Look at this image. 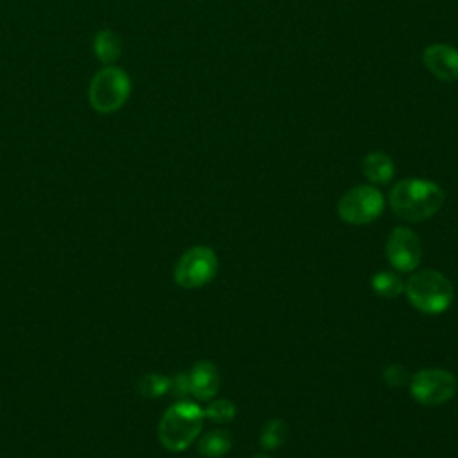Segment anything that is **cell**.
<instances>
[{
	"instance_id": "6da1fadb",
	"label": "cell",
	"mask_w": 458,
	"mask_h": 458,
	"mask_svg": "<svg viewBox=\"0 0 458 458\" xmlns=\"http://www.w3.org/2000/svg\"><path fill=\"white\" fill-rule=\"evenodd\" d=\"M444 190L428 179L410 177L394 184L388 195L392 211L408 222H422L433 216L444 204Z\"/></svg>"
},
{
	"instance_id": "7a4b0ae2",
	"label": "cell",
	"mask_w": 458,
	"mask_h": 458,
	"mask_svg": "<svg viewBox=\"0 0 458 458\" xmlns=\"http://www.w3.org/2000/svg\"><path fill=\"white\" fill-rule=\"evenodd\" d=\"M204 419V410L197 403L179 399L166 408L157 424V438L161 445L172 453L188 449L199 437Z\"/></svg>"
},
{
	"instance_id": "3957f363",
	"label": "cell",
	"mask_w": 458,
	"mask_h": 458,
	"mask_svg": "<svg viewBox=\"0 0 458 458\" xmlns=\"http://www.w3.org/2000/svg\"><path fill=\"white\" fill-rule=\"evenodd\" d=\"M404 290L411 306L429 315L445 311L453 302L454 292L451 281L442 272L431 268L413 274L404 284Z\"/></svg>"
},
{
	"instance_id": "277c9868",
	"label": "cell",
	"mask_w": 458,
	"mask_h": 458,
	"mask_svg": "<svg viewBox=\"0 0 458 458\" xmlns=\"http://www.w3.org/2000/svg\"><path fill=\"white\" fill-rule=\"evenodd\" d=\"M129 95L131 79L122 68L114 64L98 70L93 75L88 89L89 104L100 114H111L118 111L127 102Z\"/></svg>"
},
{
	"instance_id": "5b68a950",
	"label": "cell",
	"mask_w": 458,
	"mask_h": 458,
	"mask_svg": "<svg viewBox=\"0 0 458 458\" xmlns=\"http://www.w3.org/2000/svg\"><path fill=\"white\" fill-rule=\"evenodd\" d=\"M383 208L385 199L377 188L358 184L340 197L336 211L345 224L365 225L374 222L383 213Z\"/></svg>"
},
{
	"instance_id": "8992f818",
	"label": "cell",
	"mask_w": 458,
	"mask_h": 458,
	"mask_svg": "<svg viewBox=\"0 0 458 458\" xmlns=\"http://www.w3.org/2000/svg\"><path fill=\"white\" fill-rule=\"evenodd\" d=\"M218 272V258L213 249L195 245L182 252L174 267V281L182 288H200Z\"/></svg>"
},
{
	"instance_id": "52a82bcc",
	"label": "cell",
	"mask_w": 458,
	"mask_h": 458,
	"mask_svg": "<svg viewBox=\"0 0 458 458\" xmlns=\"http://www.w3.org/2000/svg\"><path fill=\"white\" fill-rule=\"evenodd\" d=\"M410 392L419 404L438 406L456 394V377L444 369H422L410 377Z\"/></svg>"
},
{
	"instance_id": "ba28073f",
	"label": "cell",
	"mask_w": 458,
	"mask_h": 458,
	"mask_svg": "<svg viewBox=\"0 0 458 458\" xmlns=\"http://www.w3.org/2000/svg\"><path fill=\"white\" fill-rule=\"evenodd\" d=\"M386 258L399 272H411L422 259V245L419 236L408 227H395L386 240Z\"/></svg>"
},
{
	"instance_id": "9c48e42d",
	"label": "cell",
	"mask_w": 458,
	"mask_h": 458,
	"mask_svg": "<svg viewBox=\"0 0 458 458\" xmlns=\"http://www.w3.org/2000/svg\"><path fill=\"white\" fill-rule=\"evenodd\" d=\"M422 63L438 81H458V48L445 43H433L424 48Z\"/></svg>"
},
{
	"instance_id": "30bf717a",
	"label": "cell",
	"mask_w": 458,
	"mask_h": 458,
	"mask_svg": "<svg viewBox=\"0 0 458 458\" xmlns=\"http://www.w3.org/2000/svg\"><path fill=\"white\" fill-rule=\"evenodd\" d=\"M190 379V394L200 401H208L215 397L220 390V372L215 363L208 360L197 361L188 372Z\"/></svg>"
},
{
	"instance_id": "8fae6325",
	"label": "cell",
	"mask_w": 458,
	"mask_h": 458,
	"mask_svg": "<svg viewBox=\"0 0 458 458\" xmlns=\"http://www.w3.org/2000/svg\"><path fill=\"white\" fill-rule=\"evenodd\" d=\"M361 172L372 184H386L395 174V165L388 154L374 150L363 157Z\"/></svg>"
},
{
	"instance_id": "7c38bea8",
	"label": "cell",
	"mask_w": 458,
	"mask_h": 458,
	"mask_svg": "<svg viewBox=\"0 0 458 458\" xmlns=\"http://www.w3.org/2000/svg\"><path fill=\"white\" fill-rule=\"evenodd\" d=\"M93 52L97 55V59L106 64L111 66L114 64L120 55H122V39L116 32L109 30V29H102L95 34L93 39Z\"/></svg>"
},
{
	"instance_id": "4fadbf2b",
	"label": "cell",
	"mask_w": 458,
	"mask_h": 458,
	"mask_svg": "<svg viewBox=\"0 0 458 458\" xmlns=\"http://www.w3.org/2000/svg\"><path fill=\"white\" fill-rule=\"evenodd\" d=\"M233 447V437L227 429H211L204 433L199 440V454L204 458H220L227 454Z\"/></svg>"
},
{
	"instance_id": "5bb4252c",
	"label": "cell",
	"mask_w": 458,
	"mask_h": 458,
	"mask_svg": "<svg viewBox=\"0 0 458 458\" xmlns=\"http://www.w3.org/2000/svg\"><path fill=\"white\" fill-rule=\"evenodd\" d=\"M288 437V426L281 419L268 420L259 435V445L267 451H274L284 444Z\"/></svg>"
},
{
	"instance_id": "9a60e30c",
	"label": "cell",
	"mask_w": 458,
	"mask_h": 458,
	"mask_svg": "<svg viewBox=\"0 0 458 458\" xmlns=\"http://www.w3.org/2000/svg\"><path fill=\"white\" fill-rule=\"evenodd\" d=\"M372 290L381 295V297H386V299H392V297H397L403 290H404V283L403 279L394 274V272H377L372 276Z\"/></svg>"
},
{
	"instance_id": "2e32d148",
	"label": "cell",
	"mask_w": 458,
	"mask_h": 458,
	"mask_svg": "<svg viewBox=\"0 0 458 458\" xmlns=\"http://www.w3.org/2000/svg\"><path fill=\"white\" fill-rule=\"evenodd\" d=\"M138 392H140L143 397H148V399L161 397V395H165V394L170 392V377H166V376H163V374H157V372L147 374V376L140 377V381H138Z\"/></svg>"
},
{
	"instance_id": "e0dca14e",
	"label": "cell",
	"mask_w": 458,
	"mask_h": 458,
	"mask_svg": "<svg viewBox=\"0 0 458 458\" xmlns=\"http://www.w3.org/2000/svg\"><path fill=\"white\" fill-rule=\"evenodd\" d=\"M204 417L216 424H227L236 417V406L229 399H216L208 404L204 410Z\"/></svg>"
},
{
	"instance_id": "ac0fdd59",
	"label": "cell",
	"mask_w": 458,
	"mask_h": 458,
	"mask_svg": "<svg viewBox=\"0 0 458 458\" xmlns=\"http://www.w3.org/2000/svg\"><path fill=\"white\" fill-rule=\"evenodd\" d=\"M410 372L406 370V367L399 365V363H394V365H388L385 370H383V379L388 386H403L406 383H410Z\"/></svg>"
},
{
	"instance_id": "d6986e66",
	"label": "cell",
	"mask_w": 458,
	"mask_h": 458,
	"mask_svg": "<svg viewBox=\"0 0 458 458\" xmlns=\"http://www.w3.org/2000/svg\"><path fill=\"white\" fill-rule=\"evenodd\" d=\"M170 394L175 395L177 399H184L190 394V379L188 374L181 372L170 377Z\"/></svg>"
},
{
	"instance_id": "ffe728a7",
	"label": "cell",
	"mask_w": 458,
	"mask_h": 458,
	"mask_svg": "<svg viewBox=\"0 0 458 458\" xmlns=\"http://www.w3.org/2000/svg\"><path fill=\"white\" fill-rule=\"evenodd\" d=\"M254 458H270V456H267V454H258V456H254Z\"/></svg>"
}]
</instances>
